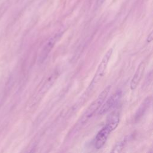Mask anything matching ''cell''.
Returning a JSON list of instances; mask_svg holds the SVG:
<instances>
[{"instance_id":"52a82bcc","label":"cell","mask_w":153,"mask_h":153,"mask_svg":"<svg viewBox=\"0 0 153 153\" xmlns=\"http://www.w3.org/2000/svg\"><path fill=\"white\" fill-rule=\"evenodd\" d=\"M145 62H140L137 69L136 70V72L131 80V83H130L131 90H133L137 88L138 84L139 83L140 80L142 78V76L145 71Z\"/></svg>"},{"instance_id":"8992f818","label":"cell","mask_w":153,"mask_h":153,"mask_svg":"<svg viewBox=\"0 0 153 153\" xmlns=\"http://www.w3.org/2000/svg\"><path fill=\"white\" fill-rule=\"evenodd\" d=\"M58 38V35H56L55 36L51 37L46 42V44L43 47V49L41 51L40 56H39V62L42 63L49 56V53L51 51V50L53 49L57 40Z\"/></svg>"},{"instance_id":"ba28073f","label":"cell","mask_w":153,"mask_h":153,"mask_svg":"<svg viewBox=\"0 0 153 153\" xmlns=\"http://www.w3.org/2000/svg\"><path fill=\"white\" fill-rule=\"evenodd\" d=\"M120 122V115L118 111H113L107 117L105 126H107L111 132L118 126Z\"/></svg>"},{"instance_id":"30bf717a","label":"cell","mask_w":153,"mask_h":153,"mask_svg":"<svg viewBox=\"0 0 153 153\" xmlns=\"http://www.w3.org/2000/svg\"><path fill=\"white\" fill-rule=\"evenodd\" d=\"M126 143V139H124L123 140L117 143L115 146L114 147L113 149L112 150V152H120L123 149Z\"/></svg>"},{"instance_id":"277c9868","label":"cell","mask_w":153,"mask_h":153,"mask_svg":"<svg viewBox=\"0 0 153 153\" xmlns=\"http://www.w3.org/2000/svg\"><path fill=\"white\" fill-rule=\"evenodd\" d=\"M59 76V71L57 70L54 71L53 73H52L49 77L46 79V80L44 82L43 85L41 86V88L40 89L39 91L37 93L35 100L34 102L36 103L38 101H39L40 99L42 98V97L44 95V94L50 89V88L53 86L56 79L58 78Z\"/></svg>"},{"instance_id":"7a4b0ae2","label":"cell","mask_w":153,"mask_h":153,"mask_svg":"<svg viewBox=\"0 0 153 153\" xmlns=\"http://www.w3.org/2000/svg\"><path fill=\"white\" fill-rule=\"evenodd\" d=\"M113 49H110L104 55L103 59H102L101 62H100L98 67V69L96 71L94 77L92 80V82L89 86V88H92L93 87H94L97 83H98L100 82V80L104 76L105 72V70L108 66L109 60L113 54Z\"/></svg>"},{"instance_id":"8fae6325","label":"cell","mask_w":153,"mask_h":153,"mask_svg":"<svg viewBox=\"0 0 153 153\" xmlns=\"http://www.w3.org/2000/svg\"><path fill=\"white\" fill-rule=\"evenodd\" d=\"M152 40V33L151 32V33L148 35V39H147V42L150 43V42H151Z\"/></svg>"},{"instance_id":"6da1fadb","label":"cell","mask_w":153,"mask_h":153,"mask_svg":"<svg viewBox=\"0 0 153 153\" xmlns=\"http://www.w3.org/2000/svg\"><path fill=\"white\" fill-rule=\"evenodd\" d=\"M111 88V86H108L101 93V94L99 95L98 98L90 104V105L86 110L85 113L83 114L80 120L79 121L80 125H82V124L86 123L93 116V115L95 114V113L99 109V108L101 107L103 102L105 100L107 96H108V95L110 91Z\"/></svg>"},{"instance_id":"5b68a950","label":"cell","mask_w":153,"mask_h":153,"mask_svg":"<svg viewBox=\"0 0 153 153\" xmlns=\"http://www.w3.org/2000/svg\"><path fill=\"white\" fill-rule=\"evenodd\" d=\"M111 133V131L107 126H105L104 127H102L99 131V132L98 133L95 138V148L98 149L102 148L105 144L108 139V138Z\"/></svg>"},{"instance_id":"9c48e42d","label":"cell","mask_w":153,"mask_h":153,"mask_svg":"<svg viewBox=\"0 0 153 153\" xmlns=\"http://www.w3.org/2000/svg\"><path fill=\"white\" fill-rule=\"evenodd\" d=\"M151 104V98H146L140 105V107L138 110L136 114H135V119L139 120L140 117L143 116V115L145 114V111L148 110L149 105Z\"/></svg>"},{"instance_id":"3957f363","label":"cell","mask_w":153,"mask_h":153,"mask_svg":"<svg viewBox=\"0 0 153 153\" xmlns=\"http://www.w3.org/2000/svg\"><path fill=\"white\" fill-rule=\"evenodd\" d=\"M122 97V92L118 90L114 93L99 108L98 114L99 115H104L116 107L120 101Z\"/></svg>"}]
</instances>
